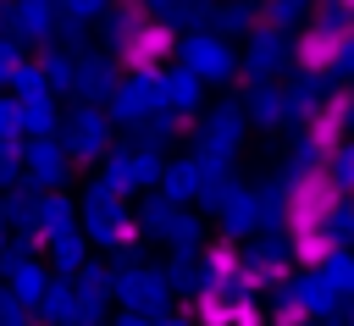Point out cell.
<instances>
[{"mask_svg": "<svg viewBox=\"0 0 354 326\" xmlns=\"http://www.w3.org/2000/svg\"><path fill=\"white\" fill-rule=\"evenodd\" d=\"M188 309H194V320H205V326H232V298H227L221 287H205Z\"/></svg>", "mask_w": 354, "mask_h": 326, "instance_id": "obj_5", "label": "cell"}, {"mask_svg": "<svg viewBox=\"0 0 354 326\" xmlns=\"http://www.w3.org/2000/svg\"><path fill=\"white\" fill-rule=\"evenodd\" d=\"M332 6H337V11H354V0H332Z\"/></svg>", "mask_w": 354, "mask_h": 326, "instance_id": "obj_9", "label": "cell"}, {"mask_svg": "<svg viewBox=\"0 0 354 326\" xmlns=\"http://www.w3.org/2000/svg\"><path fill=\"white\" fill-rule=\"evenodd\" d=\"M343 122H348V99H326V105L310 116V149H315V155H332L337 138H343Z\"/></svg>", "mask_w": 354, "mask_h": 326, "instance_id": "obj_4", "label": "cell"}, {"mask_svg": "<svg viewBox=\"0 0 354 326\" xmlns=\"http://www.w3.org/2000/svg\"><path fill=\"white\" fill-rule=\"evenodd\" d=\"M332 210H337V188L326 177H304L288 199V238L299 265H321L332 254Z\"/></svg>", "mask_w": 354, "mask_h": 326, "instance_id": "obj_1", "label": "cell"}, {"mask_svg": "<svg viewBox=\"0 0 354 326\" xmlns=\"http://www.w3.org/2000/svg\"><path fill=\"white\" fill-rule=\"evenodd\" d=\"M171 44H177L171 28H160V22L149 28V22H138V28L122 39V61H127V66H155L160 55H171Z\"/></svg>", "mask_w": 354, "mask_h": 326, "instance_id": "obj_3", "label": "cell"}, {"mask_svg": "<svg viewBox=\"0 0 354 326\" xmlns=\"http://www.w3.org/2000/svg\"><path fill=\"white\" fill-rule=\"evenodd\" d=\"M304 320H310V309H304V304H288V309L266 315V326H304Z\"/></svg>", "mask_w": 354, "mask_h": 326, "instance_id": "obj_8", "label": "cell"}, {"mask_svg": "<svg viewBox=\"0 0 354 326\" xmlns=\"http://www.w3.org/2000/svg\"><path fill=\"white\" fill-rule=\"evenodd\" d=\"M232 326H266V309L254 298H232Z\"/></svg>", "mask_w": 354, "mask_h": 326, "instance_id": "obj_7", "label": "cell"}, {"mask_svg": "<svg viewBox=\"0 0 354 326\" xmlns=\"http://www.w3.org/2000/svg\"><path fill=\"white\" fill-rule=\"evenodd\" d=\"M238 271H243L238 243H232V238H227V243H216V249H210V282H232Z\"/></svg>", "mask_w": 354, "mask_h": 326, "instance_id": "obj_6", "label": "cell"}, {"mask_svg": "<svg viewBox=\"0 0 354 326\" xmlns=\"http://www.w3.org/2000/svg\"><path fill=\"white\" fill-rule=\"evenodd\" d=\"M343 50H348V28L315 22V28H304V33H299V66H310V72L337 66V61H343Z\"/></svg>", "mask_w": 354, "mask_h": 326, "instance_id": "obj_2", "label": "cell"}]
</instances>
